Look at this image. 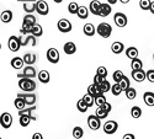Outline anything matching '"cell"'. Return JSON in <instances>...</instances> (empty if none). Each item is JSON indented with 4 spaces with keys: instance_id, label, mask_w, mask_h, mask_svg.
Wrapping results in <instances>:
<instances>
[{
    "instance_id": "obj_1",
    "label": "cell",
    "mask_w": 154,
    "mask_h": 139,
    "mask_svg": "<svg viewBox=\"0 0 154 139\" xmlns=\"http://www.w3.org/2000/svg\"><path fill=\"white\" fill-rule=\"evenodd\" d=\"M19 87L25 92H32L36 89V83L31 78H21L19 79Z\"/></svg>"
},
{
    "instance_id": "obj_2",
    "label": "cell",
    "mask_w": 154,
    "mask_h": 139,
    "mask_svg": "<svg viewBox=\"0 0 154 139\" xmlns=\"http://www.w3.org/2000/svg\"><path fill=\"white\" fill-rule=\"evenodd\" d=\"M96 32L99 33V36L104 37V38H109V37L111 36V33H112V27L107 22H101L96 29Z\"/></svg>"
},
{
    "instance_id": "obj_3",
    "label": "cell",
    "mask_w": 154,
    "mask_h": 139,
    "mask_svg": "<svg viewBox=\"0 0 154 139\" xmlns=\"http://www.w3.org/2000/svg\"><path fill=\"white\" fill-rule=\"evenodd\" d=\"M8 47L11 52H19L20 48L22 47L21 46V41H20V37H16V36H10L9 40H8Z\"/></svg>"
},
{
    "instance_id": "obj_4",
    "label": "cell",
    "mask_w": 154,
    "mask_h": 139,
    "mask_svg": "<svg viewBox=\"0 0 154 139\" xmlns=\"http://www.w3.org/2000/svg\"><path fill=\"white\" fill-rule=\"evenodd\" d=\"M57 27L62 33H68L72 31L73 26H72V22L68 19H60L57 23Z\"/></svg>"
},
{
    "instance_id": "obj_5",
    "label": "cell",
    "mask_w": 154,
    "mask_h": 139,
    "mask_svg": "<svg viewBox=\"0 0 154 139\" xmlns=\"http://www.w3.org/2000/svg\"><path fill=\"white\" fill-rule=\"evenodd\" d=\"M36 11H37V14L41 15V16L48 15L49 6H48L47 2H45V0H38V2L36 3Z\"/></svg>"
},
{
    "instance_id": "obj_6",
    "label": "cell",
    "mask_w": 154,
    "mask_h": 139,
    "mask_svg": "<svg viewBox=\"0 0 154 139\" xmlns=\"http://www.w3.org/2000/svg\"><path fill=\"white\" fill-rule=\"evenodd\" d=\"M46 57H47V60L49 63H52V64H57L59 62V58H60L58 49H56V48H49L46 53Z\"/></svg>"
},
{
    "instance_id": "obj_7",
    "label": "cell",
    "mask_w": 154,
    "mask_h": 139,
    "mask_svg": "<svg viewBox=\"0 0 154 139\" xmlns=\"http://www.w3.org/2000/svg\"><path fill=\"white\" fill-rule=\"evenodd\" d=\"M37 37L33 36L32 33H29V35H22L20 36V41H21V46H36L37 44V41H36Z\"/></svg>"
},
{
    "instance_id": "obj_8",
    "label": "cell",
    "mask_w": 154,
    "mask_h": 139,
    "mask_svg": "<svg viewBox=\"0 0 154 139\" xmlns=\"http://www.w3.org/2000/svg\"><path fill=\"white\" fill-rule=\"evenodd\" d=\"M113 21L116 23V26H119V27H125L128 23V19L123 12H116V14L113 15Z\"/></svg>"
},
{
    "instance_id": "obj_9",
    "label": "cell",
    "mask_w": 154,
    "mask_h": 139,
    "mask_svg": "<svg viewBox=\"0 0 154 139\" xmlns=\"http://www.w3.org/2000/svg\"><path fill=\"white\" fill-rule=\"evenodd\" d=\"M101 119L96 116V115H91L88 117V125L89 128H90L91 131H97L100 127H101Z\"/></svg>"
},
{
    "instance_id": "obj_10",
    "label": "cell",
    "mask_w": 154,
    "mask_h": 139,
    "mask_svg": "<svg viewBox=\"0 0 154 139\" xmlns=\"http://www.w3.org/2000/svg\"><path fill=\"white\" fill-rule=\"evenodd\" d=\"M37 73H36V69L32 67V65H27L26 68L23 69V73L22 74H17V78L21 79V78H31L33 79L35 77H37Z\"/></svg>"
},
{
    "instance_id": "obj_11",
    "label": "cell",
    "mask_w": 154,
    "mask_h": 139,
    "mask_svg": "<svg viewBox=\"0 0 154 139\" xmlns=\"http://www.w3.org/2000/svg\"><path fill=\"white\" fill-rule=\"evenodd\" d=\"M0 123H2V127L8 129L11 127V124H12V116L10 115L9 112H4L2 117H0Z\"/></svg>"
},
{
    "instance_id": "obj_12",
    "label": "cell",
    "mask_w": 154,
    "mask_h": 139,
    "mask_svg": "<svg viewBox=\"0 0 154 139\" xmlns=\"http://www.w3.org/2000/svg\"><path fill=\"white\" fill-rule=\"evenodd\" d=\"M119 128V124L116 121H107L105 124H104V132L106 134H113V133H116Z\"/></svg>"
},
{
    "instance_id": "obj_13",
    "label": "cell",
    "mask_w": 154,
    "mask_h": 139,
    "mask_svg": "<svg viewBox=\"0 0 154 139\" xmlns=\"http://www.w3.org/2000/svg\"><path fill=\"white\" fill-rule=\"evenodd\" d=\"M133 80H136L137 83H142L147 79V71H144L143 69H139V70H132L131 73Z\"/></svg>"
},
{
    "instance_id": "obj_14",
    "label": "cell",
    "mask_w": 154,
    "mask_h": 139,
    "mask_svg": "<svg viewBox=\"0 0 154 139\" xmlns=\"http://www.w3.org/2000/svg\"><path fill=\"white\" fill-rule=\"evenodd\" d=\"M101 5H102V4L99 2V0H91L90 4H89V10H90V12H91L93 15L99 16V12H100Z\"/></svg>"
},
{
    "instance_id": "obj_15",
    "label": "cell",
    "mask_w": 154,
    "mask_h": 139,
    "mask_svg": "<svg viewBox=\"0 0 154 139\" xmlns=\"http://www.w3.org/2000/svg\"><path fill=\"white\" fill-rule=\"evenodd\" d=\"M17 97H22V98H25L26 104L30 105V106L35 105L36 100H37L36 95H35V94H31V92H29V94H26V95H25V94H17Z\"/></svg>"
},
{
    "instance_id": "obj_16",
    "label": "cell",
    "mask_w": 154,
    "mask_h": 139,
    "mask_svg": "<svg viewBox=\"0 0 154 139\" xmlns=\"http://www.w3.org/2000/svg\"><path fill=\"white\" fill-rule=\"evenodd\" d=\"M63 50H64V53L68 54V56H72L76 52V46L74 42H67V43H64L63 46Z\"/></svg>"
},
{
    "instance_id": "obj_17",
    "label": "cell",
    "mask_w": 154,
    "mask_h": 139,
    "mask_svg": "<svg viewBox=\"0 0 154 139\" xmlns=\"http://www.w3.org/2000/svg\"><path fill=\"white\" fill-rule=\"evenodd\" d=\"M111 11H112V8H111V4H102L101 5V9H100V12H99V16L101 17H106L111 14Z\"/></svg>"
},
{
    "instance_id": "obj_18",
    "label": "cell",
    "mask_w": 154,
    "mask_h": 139,
    "mask_svg": "<svg viewBox=\"0 0 154 139\" xmlns=\"http://www.w3.org/2000/svg\"><path fill=\"white\" fill-rule=\"evenodd\" d=\"M143 101L147 106L153 107L154 106V92H150V91L144 92L143 94Z\"/></svg>"
},
{
    "instance_id": "obj_19",
    "label": "cell",
    "mask_w": 154,
    "mask_h": 139,
    "mask_svg": "<svg viewBox=\"0 0 154 139\" xmlns=\"http://www.w3.org/2000/svg\"><path fill=\"white\" fill-rule=\"evenodd\" d=\"M35 110H36V106H33V105H32V106H31V107H29V108H23V110H20V111H19V115H20V116H22V115L30 116L32 121H36V117H35V115H32Z\"/></svg>"
},
{
    "instance_id": "obj_20",
    "label": "cell",
    "mask_w": 154,
    "mask_h": 139,
    "mask_svg": "<svg viewBox=\"0 0 154 139\" xmlns=\"http://www.w3.org/2000/svg\"><path fill=\"white\" fill-rule=\"evenodd\" d=\"M123 49H125V44L122 43V42H113L112 44H111V50L115 53V54H120V53H122L123 52Z\"/></svg>"
},
{
    "instance_id": "obj_21",
    "label": "cell",
    "mask_w": 154,
    "mask_h": 139,
    "mask_svg": "<svg viewBox=\"0 0 154 139\" xmlns=\"http://www.w3.org/2000/svg\"><path fill=\"white\" fill-rule=\"evenodd\" d=\"M37 77H38V80H40L42 84H48L49 80H51V75L47 70H41L40 73H38Z\"/></svg>"
},
{
    "instance_id": "obj_22",
    "label": "cell",
    "mask_w": 154,
    "mask_h": 139,
    "mask_svg": "<svg viewBox=\"0 0 154 139\" xmlns=\"http://www.w3.org/2000/svg\"><path fill=\"white\" fill-rule=\"evenodd\" d=\"M83 32H84L85 36L91 37V36L95 35L96 29L94 27V25H91V23H86V25H84V27H83Z\"/></svg>"
},
{
    "instance_id": "obj_23",
    "label": "cell",
    "mask_w": 154,
    "mask_h": 139,
    "mask_svg": "<svg viewBox=\"0 0 154 139\" xmlns=\"http://www.w3.org/2000/svg\"><path fill=\"white\" fill-rule=\"evenodd\" d=\"M23 58H20V57H15V58H12L11 59V63H10V65L14 68V69H21L22 65H23Z\"/></svg>"
},
{
    "instance_id": "obj_24",
    "label": "cell",
    "mask_w": 154,
    "mask_h": 139,
    "mask_svg": "<svg viewBox=\"0 0 154 139\" xmlns=\"http://www.w3.org/2000/svg\"><path fill=\"white\" fill-rule=\"evenodd\" d=\"M36 3L37 2H25L23 3V10L27 14H32V12L36 10Z\"/></svg>"
},
{
    "instance_id": "obj_25",
    "label": "cell",
    "mask_w": 154,
    "mask_h": 139,
    "mask_svg": "<svg viewBox=\"0 0 154 139\" xmlns=\"http://www.w3.org/2000/svg\"><path fill=\"white\" fill-rule=\"evenodd\" d=\"M0 19H2V21L4 23H9L11 22L12 20V11L11 10H5L2 12V15H0Z\"/></svg>"
},
{
    "instance_id": "obj_26",
    "label": "cell",
    "mask_w": 154,
    "mask_h": 139,
    "mask_svg": "<svg viewBox=\"0 0 154 139\" xmlns=\"http://www.w3.org/2000/svg\"><path fill=\"white\" fill-rule=\"evenodd\" d=\"M88 92H89V94H91V95H94L95 97H96L97 95H100V94H104V92L101 91L100 86H99V85H96V84L89 85V87H88Z\"/></svg>"
},
{
    "instance_id": "obj_27",
    "label": "cell",
    "mask_w": 154,
    "mask_h": 139,
    "mask_svg": "<svg viewBox=\"0 0 154 139\" xmlns=\"http://www.w3.org/2000/svg\"><path fill=\"white\" fill-rule=\"evenodd\" d=\"M126 56L131 60L134 59V58H138V49L136 47H128L126 49Z\"/></svg>"
},
{
    "instance_id": "obj_28",
    "label": "cell",
    "mask_w": 154,
    "mask_h": 139,
    "mask_svg": "<svg viewBox=\"0 0 154 139\" xmlns=\"http://www.w3.org/2000/svg\"><path fill=\"white\" fill-rule=\"evenodd\" d=\"M23 60H25V64L32 65V64H35V62L37 60V57L35 54H32V53H27V54L23 56Z\"/></svg>"
},
{
    "instance_id": "obj_29",
    "label": "cell",
    "mask_w": 154,
    "mask_h": 139,
    "mask_svg": "<svg viewBox=\"0 0 154 139\" xmlns=\"http://www.w3.org/2000/svg\"><path fill=\"white\" fill-rule=\"evenodd\" d=\"M14 105H15V107L20 111V110H23V108H26V101H25V98H22V97H16L15 98V101H14Z\"/></svg>"
},
{
    "instance_id": "obj_30",
    "label": "cell",
    "mask_w": 154,
    "mask_h": 139,
    "mask_svg": "<svg viewBox=\"0 0 154 139\" xmlns=\"http://www.w3.org/2000/svg\"><path fill=\"white\" fill-rule=\"evenodd\" d=\"M89 12H90V10H89L88 8H85V6H79L78 14H76V15L79 16V19L85 20V19H88V16H89Z\"/></svg>"
},
{
    "instance_id": "obj_31",
    "label": "cell",
    "mask_w": 154,
    "mask_h": 139,
    "mask_svg": "<svg viewBox=\"0 0 154 139\" xmlns=\"http://www.w3.org/2000/svg\"><path fill=\"white\" fill-rule=\"evenodd\" d=\"M131 68L132 70H139V69H143V63L139 58H134L131 62Z\"/></svg>"
},
{
    "instance_id": "obj_32",
    "label": "cell",
    "mask_w": 154,
    "mask_h": 139,
    "mask_svg": "<svg viewBox=\"0 0 154 139\" xmlns=\"http://www.w3.org/2000/svg\"><path fill=\"white\" fill-rule=\"evenodd\" d=\"M31 33H32L33 36H36V37H41L42 33H43V29H42V26L36 22L33 26H32V31H31Z\"/></svg>"
},
{
    "instance_id": "obj_33",
    "label": "cell",
    "mask_w": 154,
    "mask_h": 139,
    "mask_svg": "<svg viewBox=\"0 0 154 139\" xmlns=\"http://www.w3.org/2000/svg\"><path fill=\"white\" fill-rule=\"evenodd\" d=\"M76 108H78V111L79 112H82V113H85L86 111H88V108H89V106L86 105V102L82 98V100H79L78 102H76Z\"/></svg>"
},
{
    "instance_id": "obj_34",
    "label": "cell",
    "mask_w": 154,
    "mask_h": 139,
    "mask_svg": "<svg viewBox=\"0 0 154 139\" xmlns=\"http://www.w3.org/2000/svg\"><path fill=\"white\" fill-rule=\"evenodd\" d=\"M111 91H112V95L113 96H119V95H121V92L123 91V89H122V86H121L120 83H115V85H112Z\"/></svg>"
},
{
    "instance_id": "obj_35",
    "label": "cell",
    "mask_w": 154,
    "mask_h": 139,
    "mask_svg": "<svg viewBox=\"0 0 154 139\" xmlns=\"http://www.w3.org/2000/svg\"><path fill=\"white\" fill-rule=\"evenodd\" d=\"M83 100L86 102V105L89 106V107H91L94 104H95V96L94 95H91V94H86V95H84V97H83Z\"/></svg>"
},
{
    "instance_id": "obj_36",
    "label": "cell",
    "mask_w": 154,
    "mask_h": 139,
    "mask_svg": "<svg viewBox=\"0 0 154 139\" xmlns=\"http://www.w3.org/2000/svg\"><path fill=\"white\" fill-rule=\"evenodd\" d=\"M95 115H96L100 119H104V118H106V117L109 116V112H107L106 110H104L101 106H99L97 110H96V112H95Z\"/></svg>"
},
{
    "instance_id": "obj_37",
    "label": "cell",
    "mask_w": 154,
    "mask_h": 139,
    "mask_svg": "<svg viewBox=\"0 0 154 139\" xmlns=\"http://www.w3.org/2000/svg\"><path fill=\"white\" fill-rule=\"evenodd\" d=\"M131 116H132V118H139L142 116V108L138 106H133L131 108Z\"/></svg>"
},
{
    "instance_id": "obj_38",
    "label": "cell",
    "mask_w": 154,
    "mask_h": 139,
    "mask_svg": "<svg viewBox=\"0 0 154 139\" xmlns=\"http://www.w3.org/2000/svg\"><path fill=\"white\" fill-rule=\"evenodd\" d=\"M126 92V97L128 98V100H134L136 98V96H137V91H136V89H133V87H128V89L125 91Z\"/></svg>"
},
{
    "instance_id": "obj_39",
    "label": "cell",
    "mask_w": 154,
    "mask_h": 139,
    "mask_svg": "<svg viewBox=\"0 0 154 139\" xmlns=\"http://www.w3.org/2000/svg\"><path fill=\"white\" fill-rule=\"evenodd\" d=\"M99 86H100V89H101V91H102V92H104V94L109 92V91H110V90L112 89V85H111V84H110V83H109V81H107L106 79L104 80V83H102L101 85H99Z\"/></svg>"
},
{
    "instance_id": "obj_40",
    "label": "cell",
    "mask_w": 154,
    "mask_h": 139,
    "mask_svg": "<svg viewBox=\"0 0 154 139\" xmlns=\"http://www.w3.org/2000/svg\"><path fill=\"white\" fill-rule=\"evenodd\" d=\"M31 121H32L31 117H30V116H26V115L20 116V119H19V122H20V124L22 125V127H27Z\"/></svg>"
},
{
    "instance_id": "obj_41",
    "label": "cell",
    "mask_w": 154,
    "mask_h": 139,
    "mask_svg": "<svg viewBox=\"0 0 154 139\" xmlns=\"http://www.w3.org/2000/svg\"><path fill=\"white\" fill-rule=\"evenodd\" d=\"M73 137H74L75 139L83 138V137H84V131H83V128H82V127H74V129H73Z\"/></svg>"
},
{
    "instance_id": "obj_42",
    "label": "cell",
    "mask_w": 154,
    "mask_h": 139,
    "mask_svg": "<svg viewBox=\"0 0 154 139\" xmlns=\"http://www.w3.org/2000/svg\"><path fill=\"white\" fill-rule=\"evenodd\" d=\"M32 26H33V25H29V23L22 22V27H21V31H20L21 35H29V33H31Z\"/></svg>"
},
{
    "instance_id": "obj_43",
    "label": "cell",
    "mask_w": 154,
    "mask_h": 139,
    "mask_svg": "<svg viewBox=\"0 0 154 139\" xmlns=\"http://www.w3.org/2000/svg\"><path fill=\"white\" fill-rule=\"evenodd\" d=\"M78 10H79V5L76 4V3H74V2H72L68 5V11L70 12L72 15H76V14H78Z\"/></svg>"
},
{
    "instance_id": "obj_44",
    "label": "cell",
    "mask_w": 154,
    "mask_h": 139,
    "mask_svg": "<svg viewBox=\"0 0 154 139\" xmlns=\"http://www.w3.org/2000/svg\"><path fill=\"white\" fill-rule=\"evenodd\" d=\"M123 73L121 71V70H116V71H113V74H112V78H113V81L115 83H120L122 79H123Z\"/></svg>"
},
{
    "instance_id": "obj_45",
    "label": "cell",
    "mask_w": 154,
    "mask_h": 139,
    "mask_svg": "<svg viewBox=\"0 0 154 139\" xmlns=\"http://www.w3.org/2000/svg\"><path fill=\"white\" fill-rule=\"evenodd\" d=\"M150 5H152V2L150 0H139V8L142 10H149L150 9Z\"/></svg>"
},
{
    "instance_id": "obj_46",
    "label": "cell",
    "mask_w": 154,
    "mask_h": 139,
    "mask_svg": "<svg viewBox=\"0 0 154 139\" xmlns=\"http://www.w3.org/2000/svg\"><path fill=\"white\" fill-rule=\"evenodd\" d=\"M105 102H106V97H105L104 94H100V95H97V96L95 97V105H97V106H102Z\"/></svg>"
},
{
    "instance_id": "obj_47",
    "label": "cell",
    "mask_w": 154,
    "mask_h": 139,
    "mask_svg": "<svg viewBox=\"0 0 154 139\" xmlns=\"http://www.w3.org/2000/svg\"><path fill=\"white\" fill-rule=\"evenodd\" d=\"M23 22L29 23V25H35L36 23V16H33L32 14H27L26 16L23 17Z\"/></svg>"
},
{
    "instance_id": "obj_48",
    "label": "cell",
    "mask_w": 154,
    "mask_h": 139,
    "mask_svg": "<svg viewBox=\"0 0 154 139\" xmlns=\"http://www.w3.org/2000/svg\"><path fill=\"white\" fill-rule=\"evenodd\" d=\"M120 84H121V86H122L123 91H126L128 87H130V79H128L127 77H123V79L120 81Z\"/></svg>"
},
{
    "instance_id": "obj_49",
    "label": "cell",
    "mask_w": 154,
    "mask_h": 139,
    "mask_svg": "<svg viewBox=\"0 0 154 139\" xmlns=\"http://www.w3.org/2000/svg\"><path fill=\"white\" fill-rule=\"evenodd\" d=\"M96 74H99V75H101V77L106 78L107 77V69L105 67H99L97 70H96Z\"/></svg>"
},
{
    "instance_id": "obj_50",
    "label": "cell",
    "mask_w": 154,
    "mask_h": 139,
    "mask_svg": "<svg viewBox=\"0 0 154 139\" xmlns=\"http://www.w3.org/2000/svg\"><path fill=\"white\" fill-rule=\"evenodd\" d=\"M105 79H106V78H104V77H101V75L96 74V77L94 78V84H96V85H101L102 83H104Z\"/></svg>"
},
{
    "instance_id": "obj_51",
    "label": "cell",
    "mask_w": 154,
    "mask_h": 139,
    "mask_svg": "<svg viewBox=\"0 0 154 139\" xmlns=\"http://www.w3.org/2000/svg\"><path fill=\"white\" fill-rule=\"evenodd\" d=\"M147 79L149 83H152V84L154 83V69H150L147 71Z\"/></svg>"
},
{
    "instance_id": "obj_52",
    "label": "cell",
    "mask_w": 154,
    "mask_h": 139,
    "mask_svg": "<svg viewBox=\"0 0 154 139\" xmlns=\"http://www.w3.org/2000/svg\"><path fill=\"white\" fill-rule=\"evenodd\" d=\"M101 107H102V108H104V110H106V111H107L109 113H110V112H111V110H112V105H111V104H109V102H107V101H106V102H105L104 105H102Z\"/></svg>"
},
{
    "instance_id": "obj_53",
    "label": "cell",
    "mask_w": 154,
    "mask_h": 139,
    "mask_svg": "<svg viewBox=\"0 0 154 139\" xmlns=\"http://www.w3.org/2000/svg\"><path fill=\"white\" fill-rule=\"evenodd\" d=\"M32 139H43V137H42L41 133H35V134L32 135Z\"/></svg>"
},
{
    "instance_id": "obj_54",
    "label": "cell",
    "mask_w": 154,
    "mask_h": 139,
    "mask_svg": "<svg viewBox=\"0 0 154 139\" xmlns=\"http://www.w3.org/2000/svg\"><path fill=\"white\" fill-rule=\"evenodd\" d=\"M136 137L133 135V134H131V133H128V134H125L123 135V139H134Z\"/></svg>"
},
{
    "instance_id": "obj_55",
    "label": "cell",
    "mask_w": 154,
    "mask_h": 139,
    "mask_svg": "<svg viewBox=\"0 0 154 139\" xmlns=\"http://www.w3.org/2000/svg\"><path fill=\"white\" fill-rule=\"evenodd\" d=\"M117 2H120V0H107V3H109V4H111V5H115Z\"/></svg>"
},
{
    "instance_id": "obj_56",
    "label": "cell",
    "mask_w": 154,
    "mask_h": 139,
    "mask_svg": "<svg viewBox=\"0 0 154 139\" xmlns=\"http://www.w3.org/2000/svg\"><path fill=\"white\" fill-rule=\"evenodd\" d=\"M149 11H150V12H152V14L154 15V2L152 3V5H150V9H149Z\"/></svg>"
},
{
    "instance_id": "obj_57",
    "label": "cell",
    "mask_w": 154,
    "mask_h": 139,
    "mask_svg": "<svg viewBox=\"0 0 154 139\" xmlns=\"http://www.w3.org/2000/svg\"><path fill=\"white\" fill-rule=\"evenodd\" d=\"M130 2H131V0H120V3H121V4H128Z\"/></svg>"
},
{
    "instance_id": "obj_58",
    "label": "cell",
    "mask_w": 154,
    "mask_h": 139,
    "mask_svg": "<svg viewBox=\"0 0 154 139\" xmlns=\"http://www.w3.org/2000/svg\"><path fill=\"white\" fill-rule=\"evenodd\" d=\"M19 3H25V2H36V0H17Z\"/></svg>"
},
{
    "instance_id": "obj_59",
    "label": "cell",
    "mask_w": 154,
    "mask_h": 139,
    "mask_svg": "<svg viewBox=\"0 0 154 139\" xmlns=\"http://www.w3.org/2000/svg\"><path fill=\"white\" fill-rule=\"evenodd\" d=\"M53 2H54L56 4H60V3L63 2V0H53Z\"/></svg>"
},
{
    "instance_id": "obj_60",
    "label": "cell",
    "mask_w": 154,
    "mask_h": 139,
    "mask_svg": "<svg viewBox=\"0 0 154 139\" xmlns=\"http://www.w3.org/2000/svg\"><path fill=\"white\" fill-rule=\"evenodd\" d=\"M153 60H154V53H153Z\"/></svg>"
}]
</instances>
